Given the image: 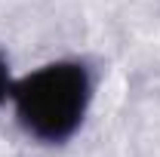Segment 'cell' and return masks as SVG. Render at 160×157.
<instances>
[{
	"label": "cell",
	"instance_id": "7a4b0ae2",
	"mask_svg": "<svg viewBox=\"0 0 160 157\" xmlns=\"http://www.w3.org/2000/svg\"><path fill=\"white\" fill-rule=\"evenodd\" d=\"M12 93V83H9V68H6V59L0 56V102Z\"/></svg>",
	"mask_w": 160,
	"mask_h": 157
},
{
	"label": "cell",
	"instance_id": "6da1fadb",
	"mask_svg": "<svg viewBox=\"0 0 160 157\" xmlns=\"http://www.w3.org/2000/svg\"><path fill=\"white\" fill-rule=\"evenodd\" d=\"M22 129L37 142L62 145L80 129L92 99V77L80 62H49L12 86Z\"/></svg>",
	"mask_w": 160,
	"mask_h": 157
}]
</instances>
